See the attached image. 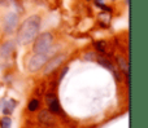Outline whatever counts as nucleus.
<instances>
[{"mask_svg": "<svg viewBox=\"0 0 148 128\" xmlns=\"http://www.w3.org/2000/svg\"><path fill=\"white\" fill-rule=\"evenodd\" d=\"M38 108H39V101L36 100V98H33V100L29 102V105H27V109H29L30 111L38 110Z\"/></svg>", "mask_w": 148, "mask_h": 128, "instance_id": "12", "label": "nucleus"}, {"mask_svg": "<svg viewBox=\"0 0 148 128\" xmlns=\"http://www.w3.org/2000/svg\"><path fill=\"white\" fill-rule=\"evenodd\" d=\"M18 25V16L17 13L10 12L5 16L4 18V31L7 34H12L14 31V28Z\"/></svg>", "mask_w": 148, "mask_h": 128, "instance_id": "4", "label": "nucleus"}, {"mask_svg": "<svg viewBox=\"0 0 148 128\" xmlns=\"http://www.w3.org/2000/svg\"><path fill=\"white\" fill-rule=\"evenodd\" d=\"M10 0H0V5H7Z\"/></svg>", "mask_w": 148, "mask_h": 128, "instance_id": "16", "label": "nucleus"}, {"mask_svg": "<svg viewBox=\"0 0 148 128\" xmlns=\"http://www.w3.org/2000/svg\"><path fill=\"white\" fill-rule=\"evenodd\" d=\"M46 100H47V104H48V109L51 113H56L59 114L61 111V106L59 104V100L55 95H47L46 96Z\"/></svg>", "mask_w": 148, "mask_h": 128, "instance_id": "6", "label": "nucleus"}, {"mask_svg": "<svg viewBox=\"0 0 148 128\" xmlns=\"http://www.w3.org/2000/svg\"><path fill=\"white\" fill-rule=\"evenodd\" d=\"M16 105H17V104H16V101H13V100L4 101V102H3V109H1L3 114H5V115L12 114L13 110H14V108H16Z\"/></svg>", "mask_w": 148, "mask_h": 128, "instance_id": "9", "label": "nucleus"}, {"mask_svg": "<svg viewBox=\"0 0 148 128\" xmlns=\"http://www.w3.org/2000/svg\"><path fill=\"white\" fill-rule=\"evenodd\" d=\"M13 51H14V43H13V41H7V43H4L1 45V48H0V54H1L4 58H8V57L13 53Z\"/></svg>", "mask_w": 148, "mask_h": 128, "instance_id": "7", "label": "nucleus"}, {"mask_svg": "<svg viewBox=\"0 0 148 128\" xmlns=\"http://www.w3.org/2000/svg\"><path fill=\"white\" fill-rule=\"evenodd\" d=\"M95 47H96V49L100 52L107 51V43H105V41H96V43H95Z\"/></svg>", "mask_w": 148, "mask_h": 128, "instance_id": "14", "label": "nucleus"}, {"mask_svg": "<svg viewBox=\"0 0 148 128\" xmlns=\"http://www.w3.org/2000/svg\"><path fill=\"white\" fill-rule=\"evenodd\" d=\"M40 28V17L39 16H30L23 21V23L20 26L17 33V41L21 45L31 43L36 38Z\"/></svg>", "mask_w": 148, "mask_h": 128, "instance_id": "1", "label": "nucleus"}, {"mask_svg": "<svg viewBox=\"0 0 148 128\" xmlns=\"http://www.w3.org/2000/svg\"><path fill=\"white\" fill-rule=\"evenodd\" d=\"M66 72H68V67H65V69H64V70H62L61 75H60V79H62V78H64V75H65V74H66Z\"/></svg>", "mask_w": 148, "mask_h": 128, "instance_id": "15", "label": "nucleus"}, {"mask_svg": "<svg viewBox=\"0 0 148 128\" xmlns=\"http://www.w3.org/2000/svg\"><path fill=\"white\" fill-rule=\"evenodd\" d=\"M117 61H118V66H120V69L122 70V71L129 77V66H127V62L125 61V58H122V57H118Z\"/></svg>", "mask_w": 148, "mask_h": 128, "instance_id": "11", "label": "nucleus"}, {"mask_svg": "<svg viewBox=\"0 0 148 128\" xmlns=\"http://www.w3.org/2000/svg\"><path fill=\"white\" fill-rule=\"evenodd\" d=\"M0 126H1V128H10V126H12V121H10V118H8V116L1 118V121H0Z\"/></svg>", "mask_w": 148, "mask_h": 128, "instance_id": "13", "label": "nucleus"}, {"mask_svg": "<svg viewBox=\"0 0 148 128\" xmlns=\"http://www.w3.org/2000/svg\"><path fill=\"white\" fill-rule=\"evenodd\" d=\"M39 121H40V123L43 124H52L53 123V116H52L51 111L49 110H42L40 113H39Z\"/></svg>", "mask_w": 148, "mask_h": 128, "instance_id": "8", "label": "nucleus"}, {"mask_svg": "<svg viewBox=\"0 0 148 128\" xmlns=\"http://www.w3.org/2000/svg\"><path fill=\"white\" fill-rule=\"evenodd\" d=\"M53 43V36L51 33L40 34L38 38H35L33 51L34 53H47Z\"/></svg>", "mask_w": 148, "mask_h": 128, "instance_id": "2", "label": "nucleus"}, {"mask_svg": "<svg viewBox=\"0 0 148 128\" xmlns=\"http://www.w3.org/2000/svg\"><path fill=\"white\" fill-rule=\"evenodd\" d=\"M65 60V54H59V56L53 57L52 60L46 62V69H44V74H49L53 70H56L60 65L62 64V61Z\"/></svg>", "mask_w": 148, "mask_h": 128, "instance_id": "5", "label": "nucleus"}, {"mask_svg": "<svg viewBox=\"0 0 148 128\" xmlns=\"http://www.w3.org/2000/svg\"><path fill=\"white\" fill-rule=\"evenodd\" d=\"M48 61L47 53H35L27 62V69L29 71L35 72L38 70H40L42 67L46 65V62Z\"/></svg>", "mask_w": 148, "mask_h": 128, "instance_id": "3", "label": "nucleus"}, {"mask_svg": "<svg viewBox=\"0 0 148 128\" xmlns=\"http://www.w3.org/2000/svg\"><path fill=\"white\" fill-rule=\"evenodd\" d=\"M97 61H99V64H100V65H103V66H104V67H108V70H110V71H112L113 74L116 75V78H117V79L120 80V75H118V72H116L114 66H113V65L110 64V62L108 61V60L103 58V57H99V60H97Z\"/></svg>", "mask_w": 148, "mask_h": 128, "instance_id": "10", "label": "nucleus"}]
</instances>
